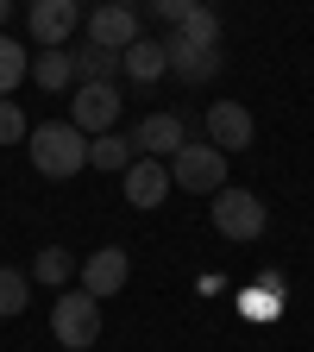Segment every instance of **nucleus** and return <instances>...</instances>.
Listing matches in <instances>:
<instances>
[{"mask_svg": "<svg viewBox=\"0 0 314 352\" xmlns=\"http://www.w3.org/2000/svg\"><path fill=\"white\" fill-rule=\"evenodd\" d=\"M25 151H32V170L51 176V183H69V176L88 170V139H82L69 120H44V126H32Z\"/></svg>", "mask_w": 314, "mask_h": 352, "instance_id": "1", "label": "nucleus"}, {"mask_svg": "<svg viewBox=\"0 0 314 352\" xmlns=\"http://www.w3.org/2000/svg\"><path fill=\"white\" fill-rule=\"evenodd\" d=\"M208 214H214V233H220V239H233V245L264 239V227H271V208H264L251 189H233V183L208 201Z\"/></svg>", "mask_w": 314, "mask_h": 352, "instance_id": "2", "label": "nucleus"}, {"mask_svg": "<svg viewBox=\"0 0 314 352\" xmlns=\"http://www.w3.org/2000/svg\"><path fill=\"white\" fill-rule=\"evenodd\" d=\"M170 183L176 189H189V195H220V189H227V151H214L208 139H189L183 151H176L170 157Z\"/></svg>", "mask_w": 314, "mask_h": 352, "instance_id": "3", "label": "nucleus"}, {"mask_svg": "<svg viewBox=\"0 0 314 352\" xmlns=\"http://www.w3.org/2000/svg\"><path fill=\"white\" fill-rule=\"evenodd\" d=\"M51 333L63 340V352H88L101 340V302L88 296V289H63L51 302Z\"/></svg>", "mask_w": 314, "mask_h": 352, "instance_id": "4", "label": "nucleus"}, {"mask_svg": "<svg viewBox=\"0 0 314 352\" xmlns=\"http://www.w3.org/2000/svg\"><path fill=\"white\" fill-rule=\"evenodd\" d=\"M120 82H101V88H76L69 95V126L82 132V139H101V132H120Z\"/></svg>", "mask_w": 314, "mask_h": 352, "instance_id": "5", "label": "nucleus"}, {"mask_svg": "<svg viewBox=\"0 0 314 352\" xmlns=\"http://www.w3.org/2000/svg\"><path fill=\"white\" fill-rule=\"evenodd\" d=\"M82 7L76 0H32V13H25V32H32V44L38 51H69V38L82 32Z\"/></svg>", "mask_w": 314, "mask_h": 352, "instance_id": "6", "label": "nucleus"}, {"mask_svg": "<svg viewBox=\"0 0 314 352\" xmlns=\"http://www.w3.org/2000/svg\"><path fill=\"white\" fill-rule=\"evenodd\" d=\"M189 145V120L183 113H145L139 126H132V151H139V157H151V164H170L176 151H183Z\"/></svg>", "mask_w": 314, "mask_h": 352, "instance_id": "7", "label": "nucleus"}, {"mask_svg": "<svg viewBox=\"0 0 314 352\" xmlns=\"http://www.w3.org/2000/svg\"><path fill=\"white\" fill-rule=\"evenodd\" d=\"M126 283H132V252H126V245H101V252L82 258V283H76V289H88L95 302L120 296Z\"/></svg>", "mask_w": 314, "mask_h": 352, "instance_id": "8", "label": "nucleus"}, {"mask_svg": "<svg viewBox=\"0 0 314 352\" xmlns=\"http://www.w3.org/2000/svg\"><path fill=\"white\" fill-rule=\"evenodd\" d=\"M82 25H88V44H101V51H113V57H126L132 44H139V7H120V0L95 7Z\"/></svg>", "mask_w": 314, "mask_h": 352, "instance_id": "9", "label": "nucleus"}, {"mask_svg": "<svg viewBox=\"0 0 314 352\" xmlns=\"http://www.w3.org/2000/svg\"><path fill=\"white\" fill-rule=\"evenodd\" d=\"M164 25H170V38H195V44H220V13L214 7H201V0H157L151 7Z\"/></svg>", "mask_w": 314, "mask_h": 352, "instance_id": "10", "label": "nucleus"}, {"mask_svg": "<svg viewBox=\"0 0 314 352\" xmlns=\"http://www.w3.org/2000/svg\"><path fill=\"white\" fill-rule=\"evenodd\" d=\"M251 139H258L251 107H239V101H214V107H208V145H214V151H245Z\"/></svg>", "mask_w": 314, "mask_h": 352, "instance_id": "11", "label": "nucleus"}, {"mask_svg": "<svg viewBox=\"0 0 314 352\" xmlns=\"http://www.w3.org/2000/svg\"><path fill=\"white\" fill-rule=\"evenodd\" d=\"M164 51H170V76H176V82H214V76H220V44L164 38Z\"/></svg>", "mask_w": 314, "mask_h": 352, "instance_id": "12", "label": "nucleus"}, {"mask_svg": "<svg viewBox=\"0 0 314 352\" xmlns=\"http://www.w3.org/2000/svg\"><path fill=\"white\" fill-rule=\"evenodd\" d=\"M120 189H126V201H132V208H164V195H170L176 183H170V164L139 157V164L120 176Z\"/></svg>", "mask_w": 314, "mask_h": 352, "instance_id": "13", "label": "nucleus"}, {"mask_svg": "<svg viewBox=\"0 0 314 352\" xmlns=\"http://www.w3.org/2000/svg\"><path fill=\"white\" fill-rule=\"evenodd\" d=\"M132 164H139V151H132V132H101V139H88V170L126 176Z\"/></svg>", "mask_w": 314, "mask_h": 352, "instance_id": "14", "label": "nucleus"}, {"mask_svg": "<svg viewBox=\"0 0 314 352\" xmlns=\"http://www.w3.org/2000/svg\"><path fill=\"white\" fill-rule=\"evenodd\" d=\"M164 69H170V51H164L157 38H139V44L120 57V76H126V82H139V88H145V82H157Z\"/></svg>", "mask_w": 314, "mask_h": 352, "instance_id": "15", "label": "nucleus"}, {"mask_svg": "<svg viewBox=\"0 0 314 352\" xmlns=\"http://www.w3.org/2000/svg\"><path fill=\"white\" fill-rule=\"evenodd\" d=\"M32 82L38 88H51V95H76V51H38L32 57Z\"/></svg>", "mask_w": 314, "mask_h": 352, "instance_id": "16", "label": "nucleus"}, {"mask_svg": "<svg viewBox=\"0 0 314 352\" xmlns=\"http://www.w3.org/2000/svg\"><path fill=\"white\" fill-rule=\"evenodd\" d=\"M32 277H38V283H51V289L63 296V289H69V277H82V264H76L63 245H44V252L32 258Z\"/></svg>", "mask_w": 314, "mask_h": 352, "instance_id": "17", "label": "nucleus"}, {"mask_svg": "<svg viewBox=\"0 0 314 352\" xmlns=\"http://www.w3.org/2000/svg\"><path fill=\"white\" fill-rule=\"evenodd\" d=\"M113 76H120V57L113 51H101V44H82V51H76V88H101Z\"/></svg>", "mask_w": 314, "mask_h": 352, "instance_id": "18", "label": "nucleus"}, {"mask_svg": "<svg viewBox=\"0 0 314 352\" xmlns=\"http://www.w3.org/2000/svg\"><path fill=\"white\" fill-rule=\"evenodd\" d=\"M25 76H32V57H25V44L0 32V101H7V95H13V88H19Z\"/></svg>", "mask_w": 314, "mask_h": 352, "instance_id": "19", "label": "nucleus"}, {"mask_svg": "<svg viewBox=\"0 0 314 352\" xmlns=\"http://www.w3.org/2000/svg\"><path fill=\"white\" fill-rule=\"evenodd\" d=\"M25 296H32V271L0 264V321H7V315H25Z\"/></svg>", "mask_w": 314, "mask_h": 352, "instance_id": "20", "label": "nucleus"}, {"mask_svg": "<svg viewBox=\"0 0 314 352\" xmlns=\"http://www.w3.org/2000/svg\"><path fill=\"white\" fill-rule=\"evenodd\" d=\"M239 308H245V315H251V321H258V315H264V321H271V315H277V308H283V277H264L258 289H245V296H239Z\"/></svg>", "mask_w": 314, "mask_h": 352, "instance_id": "21", "label": "nucleus"}, {"mask_svg": "<svg viewBox=\"0 0 314 352\" xmlns=\"http://www.w3.org/2000/svg\"><path fill=\"white\" fill-rule=\"evenodd\" d=\"M32 139V126L19 113V101H0V145H25Z\"/></svg>", "mask_w": 314, "mask_h": 352, "instance_id": "22", "label": "nucleus"}, {"mask_svg": "<svg viewBox=\"0 0 314 352\" xmlns=\"http://www.w3.org/2000/svg\"><path fill=\"white\" fill-rule=\"evenodd\" d=\"M7 19H13V0H0V25H7Z\"/></svg>", "mask_w": 314, "mask_h": 352, "instance_id": "23", "label": "nucleus"}]
</instances>
